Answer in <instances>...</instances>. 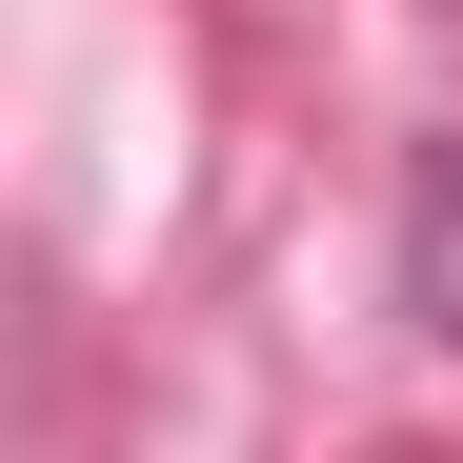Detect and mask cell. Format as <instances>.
Returning a JSON list of instances; mask_svg holds the SVG:
<instances>
[{"label":"cell","mask_w":463,"mask_h":463,"mask_svg":"<svg viewBox=\"0 0 463 463\" xmlns=\"http://www.w3.org/2000/svg\"><path fill=\"white\" fill-rule=\"evenodd\" d=\"M383 282H403V323L463 363V121L403 141V222H383Z\"/></svg>","instance_id":"6da1fadb"},{"label":"cell","mask_w":463,"mask_h":463,"mask_svg":"<svg viewBox=\"0 0 463 463\" xmlns=\"http://www.w3.org/2000/svg\"><path fill=\"white\" fill-rule=\"evenodd\" d=\"M443 41H463V0H443Z\"/></svg>","instance_id":"7a4b0ae2"}]
</instances>
